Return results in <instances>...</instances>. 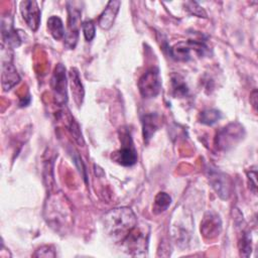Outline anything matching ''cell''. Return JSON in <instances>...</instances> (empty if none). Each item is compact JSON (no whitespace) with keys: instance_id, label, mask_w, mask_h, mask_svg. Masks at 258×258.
<instances>
[{"instance_id":"6da1fadb","label":"cell","mask_w":258,"mask_h":258,"mask_svg":"<svg viewBox=\"0 0 258 258\" xmlns=\"http://www.w3.org/2000/svg\"><path fill=\"white\" fill-rule=\"evenodd\" d=\"M105 231L116 243H122L129 233L136 227L137 219L128 207L116 208L104 216Z\"/></svg>"},{"instance_id":"7a4b0ae2","label":"cell","mask_w":258,"mask_h":258,"mask_svg":"<svg viewBox=\"0 0 258 258\" xmlns=\"http://www.w3.org/2000/svg\"><path fill=\"white\" fill-rule=\"evenodd\" d=\"M244 135V127L238 122H232L217 133L215 144L219 150L227 151L237 145L243 139Z\"/></svg>"},{"instance_id":"3957f363","label":"cell","mask_w":258,"mask_h":258,"mask_svg":"<svg viewBox=\"0 0 258 258\" xmlns=\"http://www.w3.org/2000/svg\"><path fill=\"white\" fill-rule=\"evenodd\" d=\"M77 2H67L68 6V30L64 34V44L68 48H74L79 37V28L81 26L82 9L77 7Z\"/></svg>"},{"instance_id":"277c9868","label":"cell","mask_w":258,"mask_h":258,"mask_svg":"<svg viewBox=\"0 0 258 258\" xmlns=\"http://www.w3.org/2000/svg\"><path fill=\"white\" fill-rule=\"evenodd\" d=\"M138 89L143 98L156 97L161 89V79L157 68L148 69L138 81Z\"/></svg>"},{"instance_id":"5b68a950","label":"cell","mask_w":258,"mask_h":258,"mask_svg":"<svg viewBox=\"0 0 258 258\" xmlns=\"http://www.w3.org/2000/svg\"><path fill=\"white\" fill-rule=\"evenodd\" d=\"M147 234L136 227L129 233V235L122 242L123 247L125 248L128 254L132 256H145L147 251Z\"/></svg>"},{"instance_id":"8992f818","label":"cell","mask_w":258,"mask_h":258,"mask_svg":"<svg viewBox=\"0 0 258 258\" xmlns=\"http://www.w3.org/2000/svg\"><path fill=\"white\" fill-rule=\"evenodd\" d=\"M67 76H66V68L58 63L54 72L52 74L51 80H50V86L52 89L53 96L55 98V101L59 105H64L68 101V93H67Z\"/></svg>"},{"instance_id":"52a82bcc","label":"cell","mask_w":258,"mask_h":258,"mask_svg":"<svg viewBox=\"0 0 258 258\" xmlns=\"http://www.w3.org/2000/svg\"><path fill=\"white\" fill-rule=\"evenodd\" d=\"M208 178L211 186L222 200H228L232 192V180L224 172L216 169L208 170Z\"/></svg>"},{"instance_id":"ba28073f","label":"cell","mask_w":258,"mask_h":258,"mask_svg":"<svg viewBox=\"0 0 258 258\" xmlns=\"http://www.w3.org/2000/svg\"><path fill=\"white\" fill-rule=\"evenodd\" d=\"M123 146L113 153L112 158L123 166H131L137 162V152L134 148L131 136L125 132L122 135Z\"/></svg>"},{"instance_id":"9c48e42d","label":"cell","mask_w":258,"mask_h":258,"mask_svg":"<svg viewBox=\"0 0 258 258\" xmlns=\"http://www.w3.org/2000/svg\"><path fill=\"white\" fill-rule=\"evenodd\" d=\"M1 84L4 91L12 89L20 81V77L12 63V54L10 49L8 50L7 56L1 54Z\"/></svg>"},{"instance_id":"30bf717a","label":"cell","mask_w":258,"mask_h":258,"mask_svg":"<svg viewBox=\"0 0 258 258\" xmlns=\"http://www.w3.org/2000/svg\"><path fill=\"white\" fill-rule=\"evenodd\" d=\"M1 35L2 44L9 48L18 47L21 44V38L13 28V20L10 15L2 16L1 18Z\"/></svg>"},{"instance_id":"8fae6325","label":"cell","mask_w":258,"mask_h":258,"mask_svg":"<svg viewBox=\"0 0 258 258\" xmlns=\"http://www.w3.org/2000/svg\"><path fill=\"white\" fill-rule=\"evenodd\" d=\"M20 12L27 26L36 31L40 23V9L35 1L25 0L20 2Z\"/></svg>"},{"instance_id":"7c38bea8","label":"cell","mask_w":258,"mask_h":258,"mask_svg":"<svg viewBox=\"0 0 258 258\" xmlns=\"http://www.w3.org/2000/svg\"><path fill=\"white\" fill-rule=\"evenodd\" d=\"M222 230V222L220 217L214 212H208L205 214L201 223V233L208 239L217 237Z\"/></svg>"},{"instance_id":"4fadbf2b","label":"cell","mask_w":258,"mask_h":258,"mask_svg":"<svg viewBox=\"0 0 258 258\" xmlns=\"http://www.w3.org/2000/svg\"><path fill=\"white\" fill-rule=\"evenodd\" d=\"M121 2L118 0H113V1H109L106 8L104 9V11L102 12V14L99 17V26L102 29L108 30L112 27L114 20L119 12V8H120Z\"/></svg>"},{"instance_id":"5bb4252c","label":"cell","mask_w":258,"mask_h":258,"mask_svg":"<svg viewBox=\"0 0 258 258\" xmlns=\"http://www.w3.org/2000/svg\"><path fill=\"white\" fill-rule=\"evenodd\" d=\"M69 79H70L71 90H72V94H73L75 103L77 104L78 107H80L82 105V103H83V100H84L85 91H84L83 84L81 82L80 74H79V72H78V70L76 68H72L70 70Z\"/></svg>"},{"instance_id":"9a60e30c","label":"cell","mask_w":258,"mask_h":258,"mask_svg":"<svg viewBox=\"0 0 258 258\" xmlns=\"http://www.w3.org/2000/svg\"><path fill=\"white\" fill-rule=\"evenodd\" d=\"M160 126V117L156 113H148L142 117L143 138L147 143Z\"/></svg>"},{"instance_id":"2e32d148","label":"cell","mask_w":258,"mask_h":258,"mask_svg":"<svg viewBox=\"0 0 258 258\" xmlns=\"http://www.w3.org/2000/svg\"><path fill=\"white\" fill-rule=\"evenodd\" d=\"M190 51L191 48L187 41H180L175 43L171 48H170V55L172 58L175 60L179 61H186L190 59Z\"/></svg>"},{"instance_id":"e0dca14e","label":"cell","mask_w":258,"mask_h":258,"mask_svg":"<svg viewBox=\"0 0 258 258\" xmlns=\"http://www.w3.org/2000/svg\"><path fill=\"white\" fill-rule=\"evenodd\" d=\"M47 29L51 36L56 40L64 37L66 31L63 28V23L58 16L52 15L47 19Z\"/></svg>"},{"instance_id":"ac0fdd59","label":"cell","mask_w":258,"mask_h":258,"mask_svg":"<svg viewBox=\"0 0 258 258\" xmlns=\"http://www.w3.org/2000/svg\"><path fill=\"white\" fill-rule=\"evenodd\" d=\"M240 255L243 257H249L252 251V238L249 230L242 229L241 235L238 242Z\"/></svg>"},{"instance_id":"d6986e66","label":"cell","mask_w":258,"mask_h":258,"mask_svg":"<svg viewBox=\"0 0 258 258\" xmlns=\"http://www.w3.org/2000/svg\"><path fill=\"white\" fill-rule=\"evenodd\" d=\"M171 83V91L174 97H185L188 93V88L184 82V80L178 75H172L170 79Z\"/></svg>"},{"instance_id":"ffe728a7","label":"cell","mask_w":258,"mask_h":258,"mask_svg":"<svg viewBox=\"0 0 258 258\" xmlns=\"http://www.w3.org/2000/svg\"><path fill=\"white\" fill-rule=\"evenodd\" d=\"M170 203H171V198L169 197V195H167L164 191L158 192L154 199V205H153L154 214H160L166 211Z\"/></svg>"},{"instance_id":"44dd1931","label":"cell","mask_w":258,"mask_h":258,"mask_svg":"<svg viewBox=\"0 0 258 258\" xmlns=\"http://www.w3.org/2000/svg\"><path fill=\"white\" fill-rule=\"evenodd\" d=\"M222 118V113L217 109H207L200 113V122L206 125H213Z\"/></svg>"},{"instance_id":"7402d4cb","label":"cell","mask_w":258,"mask_h":258,"mask_svg":"<svg viewBox=\"0 0 258 258\" xmlns=\"http://www.w3.org/2000/svg\"><path fill=\"white\" fill-rule=\"evenodd\" d=\"M69 131L72 133V135L74 136L75 140L79 143V144H84V140H83V136L80 130V127L78 125V123L75 121V119L70 115L69 118V123L67 125Z\"/></svg>"},{"instance_id":"603a6c76","label":"cell","mask_w":258,"mask_h":258,"mask_svg":"<svg viewBox=\"0 0 258 258\" xmlns=\"http://www.w3.org/2000/svg\"><path fill=\"white\" fill-rule=\"evenodd\" d=\"M184 6H185V9H186L191 15H195V16H198V17L207 18V13H206V11L203 9V7H202L198 2H195V1H187V2L184 3Z\"/></svg>"},{"instance_id":"cb8c5ba5","label":"cell","mask_w":258,"mask_h":258,"mask_svg":"<svg viewBox=\"0 0 258 258\" xmlns=\"http://www.w3.org/2000/svg\"><path fill=\"white\" fill-rule=\"evenodd\" d=\"M82 29L84 32V36L86 38L87 41H91L93 40V38L95 37L96 34V30H95V24L93 22V20H86L82 23Z\"/></svg>"},{"instance_id":"d4e9b609","label":"cell","mask_w":258,"mask_h":258,"mask_svg":"<svg viewBox=\"0 0 258 258\" xmlns=\"http://www.w3.org/2000/svg\"><path fill=\"white\" fill-rule=\"evenodd\" d=\"M34 257H55V250L51 245L41 246L36 252L33 254Z\"/></svg>"},{"instance_id":"484cf974","label":"cell","mask_w":258,"mask_h":258,"mask_svg":"<svg viewBox=\"0 0 258 258\" xmlns=\"http://www.w3.org/2000/svg\"><path fill=\"white\" fill-rule=\"evenodd\" d=\"M247 176H248L250 188L253 190L254 194H256V191H257V170H256V167L247 171Z\"/></svg>"},{"instance_id":"4316f807","label":"cell","mask_w":258,"mask_h":258,"mask_svg":"<svg viewBox=\"0 0 258 258\" xmlns=\"http://www.w3.org/2000/svg\"><path fill=\"white\" fill-rule=\"evenodd\" d=\"M250 102L252 103V106L254 107V109L256 110L257 108V91L254 90L251 94V97H250Z\"/></svg>"}]
</instances>
